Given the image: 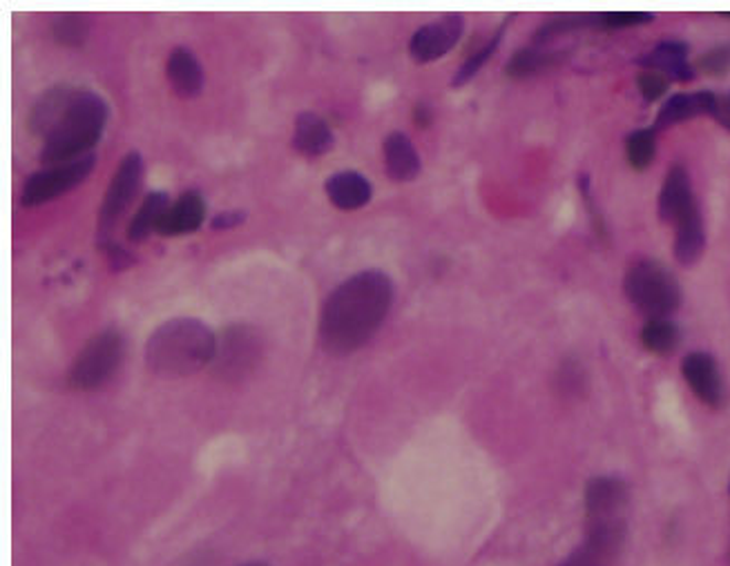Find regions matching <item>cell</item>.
<instances>
[{
  "label": "cell",
  "instance_id": "5bb4252c",
  "mask_svg": "<svg viewBox=\"0 0 730 566\" xmlns=\"http://www.w3.org/2000/svg\"><path fill=\"white\" fill-rule=\"evenodd\" d=\"M324 191L331 204L344 213L364 208L372 202L374 195L372 181L355 170H342L329 176L324 183Z\"/></svg>",
  "mask_w": 730,
  "mask_h": 566
},
{
  "label": "cell",
  "instance_id": "2e32d148",
  "mask_svg": "<svg viewBox=\"0 0 730 566\" xmlns=\"http://www.w3.org/2000/svg\"><path fill=\"white\" fill-rule=\"evenodd\" d=\"M697 204V197L693 193V181L688 170L681 163L670 165L664 187H662V195H659V219L668 226H675V221L693 206Z\"/></svg>",
  "mask_w": 730,
  "mask_h": 566
},
{
  "label": "cell",
  "instance_id": "ffe728a7",
  "mask_svg": "<svg viewBox=\"0 0 730 566\" xmlns=\"http://www.w3.org/2000/svg\"><path fill=\"white\" fill-rule=\"evenodd\" d=\"M335 139L329 128V123L315 115V112H302L296 119V132H293V150L302 156L315 159L322 154H329Z\"/></svg>",
  "mask_w": 730,
  "mask_h": 566
},
{
  "label": "cell",
  "instance_id": "9a60e30c",
  "mask_svg": "<svg viewBox=\"0 0 730 566\" xmlns=\"http://www.w3.org/2000/svg\"><path fill=\"white\" fill-rule=\"evenodd\" d=\"M636 63L651 72L664 74L668 80L675 78L679 83H688L697 74L695 65L688 58V45L681 41H662Z\"/></svg>",
  "mask_w": 730,
  "mask_h": 566
},
{
  "label": "cell",
  "instance_id": "f1b7e54d",
  "mask_svg": "<svg viewBox=\"0 0 730 566\" xmlns=\"http://www.w3.org/2000/svg\"><path fill=\"white\" fill-rule=\"evenodd\" d=\"M655 21V14L648 12H605L594 14L592 28L603 32H619V30H632V28H644Z\"/></svg>",
  "mask_w": 730,
  "mask_h": 566
},
{
  "label": "cell",
  "instance_id": "836d02e7",
  "mask_svg": "<svg viewBox=\"0 0 730 566\" xmlns=\"http://www.w3.org/2000/svg\"><path fill=\"white\" fill-rule=\"evenodd\" d=\"M244 219H246L244 213H222L213 219L211 226H213V230H230V228L241 226Z\"/></svg>",
  "mask_w": 730,
  "mask_h": 566
},
{
  "label": "cell",
  "instance_id": "4dcf8cb0",
  "mask_svg": "<svg viewBox=\"0 0 730 566\" xmlns=\"http://www.w3.org/2000/svg\"><path fill=\"white\" fill-rule=\"evenodd\" d=\"M636 87L638 91H642V97L646 104H657L662 97H666L668 94V87H670V80L659 74V72H642L636 76Z\"/></svg>",
  "mask_w": 730,
  "mask_h": 566
},
{
  "label": "cell",
  "instance_id": "30bf717a",
  "mask_svg": "<svg viewBox=\"0 0 730 566\" xmlns=\"http://www.w3.org/2000/svg\"><path fill=\"white\" fill-rule=\"evenodd\" d=\"M465 32V19L461 14H447L436 23L422 25L409 41V54L416 63H433L449 54Z\"/></svg>",
  "mask_w": 730,
  "mask_h": 566
},
{
  "label": "cell",
  "instance_id": "5b68a950",
  "mask_svg": "<svg viewBox=\"0 0 730 566\" xmlns=\"http://www.w3.org/2000/svg\"><path fill=\"white\" fill-rule=\"evenodd\" d=\"M623 293L627 302L651 319H668L684 300L679 281L675 274L655 259H636L625 276Z\"/></svg>",
  "mask_w": 730,
  "mask_h": 566
},
{
  "label": "cell",
  "instance_id": "83f0119b",
  "mask_svg": "<svg viewBox=\"0 0 730 566\" xmlns=\"http://www.w3.org/2000/svg\"><path fill=\"white\" fill-rule=\"evenodd\" d=\"M594 23V14H570V17H557L550 23H545L543 28H538V32L534 34V43L536 45H545L547 41H552L561 34L581 30V28H592Z\"/></svg>",
  "mask_w": 730,
  "mask_h": 566
},
{
  "label": "cell",
  "instance_id": "d6a6232c",
  "mask_svg": "<svg viewBox=\"0 0 730 566\" xmlns=\"http://www.w3.org/2000/svg\"><path fill=\"white\" fill-rule=\"evenodd\" d=\"M99 246L104 248V252L108 254V259H110V265H112V270H124V268H128V265H132L135 263V257L126 250V248H121V246H117L115 241H99Z\"/></svg>",
  "mask_w": 730,
  "mask_h": 566
},
{
  "label": "cell",
  "instance_id": "ac0fdd59",
  "mask_svg": "<svg viewBox=\"0 0 730 566\" xmlns=\"http://www.w3.org/2000/svg\"><path fill=\"white\" fill-rule=\"evenodd\" d=\"M204 219H206V202H204L202 193L189 191L176 199L174 206H170V210L165 213L157 232L163 237L191 235L202 228Z\"/></svg>",
  "mask_w": 730,
  "mask_h": 566
},
{
  "label": "cell",
  "instance_id": "52a82bcc",
  "mask_svg": "<svg viewBox=\"0 0 730 566\" xmlns=\"http://www.w3.org/2000/svg\"><path fill=\"white\" fill-rule=\"evenodd\" d=\"M264 344L259 333L246 324H233L224 328L217 339L213 359V374L222 382L239 384L255 372L261 361Z\"/></svg>",
  "mask_w": 730,
  "mask_h": 566
},
{
  "label": "cell",
  "instance_id": "74e56055",
  "mask_svg": "<svg viewBox=\"0 0 730 566\" xmlns=\"http://www.w3.org/2000/svg\"><path fill=\"white\" fill-rule=\"evenodd\" d=\"M726 17H728V19H730V14H726Z\"/></svg>",
  "mask_w": 730,
  "mask_h": 566
},
{
  "label": "cell",
  "instance_id": "6da1fadb",
  "mask_svg": "<svg viewBox=\"0 0 730 566\" xmlns=\"http://www.w3.org/2000/svg\"><path fill=\"white\" fill-rule=\"evenodd\" d=\"M394 304V281L387 272L364 270L326 297L320 313V344L333 357H346L367 344Z\"/></svg>",
  "mask_w": 730,
  "mask_h": 566
},
{
  "label": "cell",
  "instance_id": "4fadbf2b",
  "mask_svg": "<svg viewBox=\"0 0 730 566\" xmlns=\"http://www.w3.org/2000/svg\"><path fill=\"white\" fill-rule=\"evenodd\" d=\"M675 243L673 254L679 265L690 268L695 265L704 250H706V228H704V215L699 208V202L693 204L677 221H675Z\"/></svg>",
  "mask_w": 730,
  "mask_h": 566
},
{
  "label": "cell",
  "instance_id": "f546056e",
  "mask_svg": "<svg viewBox=\"0 0 730 566\" xmlns=\"http://www.w3.org/2000/svg\"><path fill=\"white\" fill-rule=\"evenodd\" d=\"M697 69L708 76H726L730 72V43L715 45L697 58Z\"/></svg>",
  "mask_w": 730,
  "mask_h": 566
},
{
  "label": "cell",
  "instance_id": "d6986e66",
  "mask_svg": "<svg viewBox=\"0 0 730 566\" xmlns=\"http://www.w3.org/2000/svg\"><path fill=\"white\" fill-rule=\"evenodd\" d=\"M385 167L391 181L396 183H409L418 178L422 170L420 154L411 139L405 132H391L385 139Z\"/></svg>",
  "mask_w": 730,
  "mask_h": 566
},
{
  "label": "cell",
  "instance_id": "8992f818",
  "mask_svg": "<svg viewBox=\"0 0 730 566\" xmlns=\"http://www.w3.org/2000/svg\"><path fill=\"white\" fill-rule=\"evenodd\" d=\"M126 350L124 335L117 328H106L89 339L74 359L67 382L76 391H95L104 387L121 366Z\"/></svg>",
  "mask_w": 730,
  "mask_h": 566
},
{
  "label": "cell",
  "instance_id": "ba28073f",
  "mask_svg": "<svg viewBox=\"0 0 730 566\" xmlns=\"http://www.w3.org/2000/svg\"><path fill=\"white\" fill-rule=\"evenodd\" d=\"M95 165H97V156L89 154V156H83L72 163L52 165V167L34 172L23 185L21 204L25 208H36V206H43V204L69 193L72 187L80 185L89 174H93Z\"/></svg>",
  "mask_w": 730,
  "mask_h": 566
},
{
  "label": "cell",
  "instance_id": "cb8c5ba5",
  "mask_svg": "<svg viewBox=\"0 0 730 566\" xmlns=\"http://www.w3.org/2000/svg\"><path fill=\"white\" fill-rule=\"evenodd\" d=\"M642 344L648 352L666 357L679 348L681 330L670 319H648L642 328Z\"/></svg>",
  "mask_w": 730,
  "mask_h": 566
},
{
  "label": "cell",
  "instance_id": "1f68e13d",
  "mask_svg": "<svg viewBox=\"0 0 730 566\" xmlns=\"http://www.w3.org/2000/svg\"><path fill=\"white\" fill-rule=\"evenodd\" d=\"M561 566H610V559L603 557L601 553L592 551L590 546H581L579 551H575L568 559L561 562Z\"/></svg>",
  "mask_w": 730,
  "mask_h": 566
},
{
  "label": "cell",
  "instance_id": "7a4b0ae2",
  "mask_svg": "<svg viewBox=\"0 0 730 566\" xmlns=\"http://www.w3.org/2000/svg\"><path fill=\"white\" fill-rule=\"evenodd\" d=\"M217 337L208 324L176 317L154 328L146 344V366L161 380H184L211 366Z\"/></svg>",
  "mask_w": 730,
  "mask_h": 566
},
{
  "label": "cell",
  "instance_id": "d4e9b609",
  "mask_svg": "<svg viewBox=\"0 0 730 566\" xmlns=\"http://www.w3.org/2000/svg\"><path fill=\"white\" fill-rule=\"evenodd\" d=\"M625 156L636 172L648 170L657 156V132L653 128L630 132L625 139Z\"/></svg>",
  "mask_w": 730,
  "mask_h": 566
},
{
  "label": "cell",
  "instance_id": "8fae6325",
  "mask_svg": "<svg viewBox=\"0 0 730 566\" xmlns=\"http://www.w3.org/2000/svg\"><path fill=\"white\" fill-rule=\"evenodd\" d=\"M681 372L688 389L699 398L710 409H719L726 398V387H723V377L719 370L717 359L710 352L695 350L688 352L681 361Z\"/></svg>",
  "mask_w": 730,
  "mask_h": 566
},
{
  "label": "cell",
  "instance_id": "44dd1931",
  "mask_svg": "<svg viewBox=\"0 0 730 566\" xmlns=\"http://www.w3.org/2000/svg\"><path fill=\"white\" fill-rule=\"evenodd\" d=\"M76 89H69L65 85L52 87L50 91H45L43 97L34 104L32 112H30V130L36 137H50V132L56 128V123L63 119L72 97H74Z\"/></svg>",
  "mask_w": 730,
  "mask_h": 566
},
{
  "label": "cell",
  "instance_id": "3957f363",
  "mask_svg": "<svg viewBox=\"0 0 730 566\" xmlns=\"http://www.w3.org/2000/svg\"><path fill=\"white\" fill-rule=\"evenodd\" d=\"M110 119V108L104 97L89 89H76L74 97L45 139L41 161L45 165H63L93 154L101 141Z\"/></svg>",
  "mask_w": 730,
  "mask_h": 566
},
{
  "label": "cell",
  "instance_id": "e575fe53",
  "mask_svg": "<svg viewBox=\"0 0 730 566\" xmlns=\"http://www.w3.org/2000/svg\"><path fill=\"white\" fill-rule=\"evenodd\" d=\"M414 123L418 128H429L433 123V110L429 108V104L420 101L416 108H414Z\"/></svg>",
  "mask_w": 730,
  "mask_h": 566
},
{
  "label": "cell",
  "instance_id": "484cf974",
  "mask_svg": "<svg viewBox=\"0 0 730 566\" xmlns=\"http://www.w3.org/2000/svg\"><path fill=\"white\" fill-rule=\"evenodd\" d=\"M54 41L65 47H80L89 36V19L78 12L58 14L52 25Z\"/></svg>",
  "mask_w": 730,
  "mask_h": 566
},
{
  "label": "cell",
  "instance_id": "e0dca14e",
  "mask_svg": "<svg viewBox=\"0 0 730 566\" xmlns=\"http://www.w3.org/2000/svg\"><path fill=\"white\" fill-rule=\"evenodd\" d=\"M168 80L181 99H195L204 89V67L189 47H174L165 63Z\"/></svg>",
  "mask_w": 730,
  "mask_h": 566
},
{
  "label": "cell",
  "instance_id": "d590c367",
  "mask_svg": "<svg viewBox=\"0 0 730 566\" xmlns=\"http://www.w3.org/2000/svg\"><path fill=\"white\" fill-rule=\"evenodd\" d=\"M715 121L730 132V91L726 94V97L719 99V108H717V115H715Z\"/></svg>",
  "mask_w": 730,
  "mask_h": 566
},
{
  "label": "cell",
  "instance_id": "8d00e7d4",
  "mask_svg": "<svg viewBox=\"0 0 730 566\" xmlns=\"http://www.w3.org/2000/svg\"><path fill=\"white\" fill-rule=\"evenodd\" d=\"M241 566H268V564H264V562H248V564H241Z\"/></svg>",
  "mask_w": 730,
  "mask_h": 566
},
{
  "label": "cell",
  "instance_id": "7402d4cb",
  "mask_svg": "<svg viewBox=\"0 0 730 566\" xmlns=\"http://www.w3.org/2000/svg\"><path fill=\"white\" fill-rule=\"evenodd\" d=\"M563 54L561 52H552V50H545L543 45H527L523 50H518L516 54H512V58L505 65V74L509 78H529L536 74H543L547 69H552L561 63Z\"/></svg>",
  "mask_w": 730,
  "mask_h": 566
},
{
  "label": "cell",
  "instance_id": "4316f807",
  "mask_svg": "<svg viewBox=\"0 0 730 566\" xmlns=\"http://www.w3.org/2000/svg\"><path fill=\"white\" fill-rule=\"evenodd\" d=\"M505 32H507V23H503L498 30H496V34L485 43V45H481L463 65H461V69L459 72H455V76H453V87H463L465 83H470L483 67H485V63L496 54V50H498V45H501V41H503V36H505Z\"/></svg>",
  "mask_w": 730,
  "mask_h": 566
},
{
  "label": "cell",
  "instance_id": "603a6c76",
  "mask_svg": "<svg viewBox=\"0 0 730 566\" xmlns=\"http://www.w3.org/2000/svg\"><path fill=\"white\" fill-rule=\"evenodd\" d=\"M170 210V199L165 193H150L139 213L135 215V219L130 221V228H128V239L139 243L143 239H148L154 230H159L165 213Z\"/></svg>",
  "mask_w": 730,
  "mask_h": 566
},
{
  "label": "cell",
  "instance_id": "9c48e42d",
  "mask_svg": "<svg viewBox=\"0 0 730 566\" xmlns=\"http://www.w3.org/2000/svg\"><path fill=\"white\" fill-rule=\"evenodd\" d=\"M141 181H143V156L137 150H132L119 163L117 174L112 176L108 193L104 197L99 213V241H108V235L117 228L119 219L135 202Z\"/></svg>",
  "mask_w": 730,
  "mask_h": 566
},
{
  "label": "cell",
  "instance_id": "7c38bea8",
  "mask_svg": "<svg viewBox=\"0 0 730 566\" xmlns=\"http://www.w3.org/2000/svg\"><path fill=\"white\" fill-rule=\"evenodd\" d=\"M719 108V97L715 91L701 89V91H690V94H673V97L666 99L662 110L657 112V121L653 130L659 134L664 130H670L675 126H681L693 119L701 117H712L717 115Z\"/></svg>",
  "mask_w": 730,
  "mask_h": 566
},
{
  "label": "cell",
  "instance_id": "277c9868",
  "mask_svg": "<svg viewBox=\"0 0 730 566\" xmlns=\"http://www.w3.org/2000/svg\"><path fill=\"white\" fill-rule=\"evenodd\" d=\"M627 498V487L619 478H594L586 487V546L610 562L625 537Z\"/></svg>",
  "mask_w": 730,
  "mask_h": 566
}]
</instances>
